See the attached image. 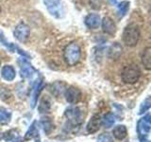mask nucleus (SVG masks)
Masks as SVG:
<instances>
[{"mask_svg":"<svg viewBox=\"0 0 151 142\" xmlns=\"http://www.w3.org/2000/svg\"><path fill=\"white\" fill-rule=\"evenodd\" d=\"M115 122V117L113 116V114L109 113L107 115L104 116V117L101 120V123L105 128H111Z\"/></svg>","mask_w":151,"mask_h":142,"instance_id":"21","label":"nucleus"},{"mask_svg":"<svg viewBox=\"0 0 151 142\" xmlns=\"http://www.w3.org/2000/svg\"><path fill=\"white\" fill-rule=\"evenodd\" d=\"M12 117V113L6 108L0 107V124H7Z\"/></svg>","mask_w":151,"mask_h":142,"instance_id":"19","label":"nucleus"},{"mask_svg":"<svg viewBox=\"0 0 151 142\" xmlns=\"http://www.w3.org/2000/svg\"><path fill=\"white\" fill-rule=\"evenodd\" d=\"M85 25L91 30L98 28L100 25V16L96 13H90L85 17Z\"/></svg>","mask_w":151,"mask_h":142,"instance_id":"11","label":"nucleus"},{"mask_svg":"<svg viewBox=\"0 0 151 142\" xmlns=\"http://www.w3.org/2000/svg\"><path fill=\"white\" fill-rule=\"evenodd\" d=\"M129 4L130 3L129 1H127V0H124V1L117 4V12L119 17H124L126 15L129 9Z\"/></svg>","mask_w":151,"mask_h":142,"instance_id":"20","label":"nucleus"},{"mask_svg":"<svg viewBox=\"0 0 151 142\" xmlns=\"http://www.w3.org/2000/svg\"><path fill=\"white\" fill-rule=\"evenodd\" d=\"M97 142H113V138L110 134H102L98 136Z\"/></svg>","mask_w":151,"mask_h":142,"instance_id":"26","label":"nucleus"},{"mask_svg":"<svg viewBox=\"0 0 151 142\" xmlns=\"http://www.w3.org/2000/svg\"><path fill=\"white\" fill-rule=\"evenodd\" d=\"M90 5L94 9H99L102 6V0H90Z\"/></svg>","mask_w":151,"mask_h":142,"instance_id":"27","label":"nucleus"},{"mask_svg":"<svg viewBox=\"0 0 151 142\" xmlns=\"http://www.w3.org/2000/svg\"><path fill=\"white\" fill-rule=\"evenodd\" d=\"M44 3L45 5L46 9L48 12L54 15L55 17L60 18L63 13V9H61L60 0H44Z\"/></svg>","mask_w":151,"mask_h":142,"instance_id":"6","label":"nucleus"},{"mask_svg":"<svg viewBox=\"0 0 151 142\" xmlns=\"http://www.w3.org/2000/svg\"><path fill=\"white\" fill-rule=\"evenodd\" d=\"M50 109V101L47 98H44L40 102L39 111L40 113H47Z\"/></svg>","mask_w":151,"mask_h":142,"instance_id":"23","label":"nucleus"},{"mask_svg":"<svg viewBox=\"0 0 151 142\" xmlns=\"http://www.w3.org/2000/svg\"><path fill=\"white\" fill-rule=\"evenodd\" d=\"M112 5H117V0H110Z\"/></svg>","mask_w":151,"mask_h":142,"instance_id":"28","label":"nucleus"},{"mask_svg":"<svg viewBox=\"0 0 151 142\" xmlns=\"http://www.w3.org/2000/svg\"><path fill=\"white\" fill-rule=\"evenodd\" d=\"M37 136H39V129H38V126H37V121H34L30 125L29 129L27 130V134L25 135V139L27 140L32 139Z\"/></svg>","mask_w":151,"mask_h":142,"instance_id":"18","label":"nucleus"},{"mask_svg":"<svg viewBox=\"0 0 151 142\" xmlns=\"http://www.w3.org/2000/svg\"><path fill=\"white\" fill-rule=\"evenodd\" d=\"M2 135H0V138H4L5 140L7 141H18L19 140V135L16 134L15 131H9L4 133V134H1Z\"/></svg>","mask_w":151,"mask_h":142,"instance_id":"22","label":"nucleus"},{"mask_svg":"<svg viewBox=\"0 0 151 142\" xmlns=\"http://www.w3.org/2000/svg\"><path fill=\"white\" fill-rule=\"evenodd\" d=\"M150 106H151V101H150V98L148 97V98H146V99H145L143 103H142V105H141V107H140L139 114H140V115H142V114L145 113V112L147 111L148 109L150 108Z\"/></svg>","mask_w":151,"mask_h":142,"instance_id":"25","label":"nucleus"},{"mask_svg":"<svg viewBox=\"0 0 151 142\" xmlns=\"http://www.w3.org/2000/svg\"><path fill=\"white\" fill-rule=\"evenodd\" d=\"M142 63L146 69L151 68V49L147 46L144 50V53L142 55Z\"/></svg>","mask_w":151,"mask_h":142,"instance_id":"17","label":"nucleus"},{"mask_svg":"<svg viewBox=\"0 0 151 142\" xmlns=\"http://www.w3.org/2000/svg\"><path fill=\"white\" fill-rule=\"evenodd\" d=\"M14 37L16 38L18 41L20 42H26V40L29 36V28H28L26 24L20 23L15 28V30L13 31Z\"/></svg>","mask_w":151,"mask_h":142,"instance_id":"7","label":"nucleus"},{"mask_svg":"<svg viewBox=\"0 0 151 142\" xmlns=\"http://www.w3.org/2000/svg\"><path fill=\"white\" fill-rule=\"evenodd\" d=\"M141 76V71L136 64H129L127 65L122 72V80L126 83H135L138 82Z\"/></svg>","mask_w":151,"mask_h":142,"instance_id":"4","label":"nucleus"},{"mask_svg":"<svg viewBox=\"0 0 151 142\" xmlns=\"http://www.w3.org/2000/svg\"><path fill=\"white\" fill-rule=\"evenodd\" d=\"M80 57H81V49L78 43L72 42L66 46L63 51V58L68 65H76L79 62Z\"/></svg>","mask_w":151,"mask_h":142,"instance_id":"1","label":"nucleus"},{"mask_svg":"<svg viewBox=\"0 0 151 142\" xmlns=\"http://www.w3.org/2000/svg\"><path fill=\"white\" fill-rule=\"evenodd\" d=\"M112 135L118 140H123L127 135V131L125 125H117L112 130Z\"/></svg>","mask_w":151,"mask_h":142,"instance_id":"16","label":"nucleus"},{"mask_svg":"<svg viewBox=\"0 0 151 142\" xmlns=\"http://www.w3.org/2000/svg\"><path fill=\"white\" fill-rule=\"evenodd\" d=\"M140 39V28L136 24L127 25L123 32V40L127 46H135Z\"/></svg>","mask_w":151,"mask_h":142,"instance_id":"2","label":"nucleus"},{"mask_svg":"<svg viewBox=\"0 0 151 142\" xmlns=\"http://www.w3.org/2000/svg\"><path fill=\"white\" fill-rule=\"evenodd\" d=\"M42 127H44V130L46 134H50L51 131L54 129V125H53V122L51 121L50 118H44L42 120Z\"/></svg>","mask_w":151,"mask_h":142,"instance_id":"24","label":"nucleus"},{"mask_svg":"<svg viewBox=\"0 0 151 142\" xmlns=\"http://www.w3.org/2000/svg\"><path fill=\"white\" fill-rule=\"evenodd\" d=\"M36 142H40V141H36Z\"/></svg>","mask_w":151,"mask_h":142,"instance_id":"31","label":"nucleus"},{"mask_svg":"<svg viewBox=\"0 0 151 142\" xmlns=\"http://www.w3.org/2000/svg\"><path fill=\"white\" fill-rule=\"evenodd\" d=\"M65 99L69 103H78L81 99V92L77 87L70 86L65 91Z\"/></svg>","mask_w":151,"mask_h":142,"instance_id":"8","label":"nucleus"},{"mask_svg":"<svg viewBox=\"0 0 151 142\" xmlns=\"http://www.w3.org/2000/svg\"><path fill=\"white\" fill-rule=\"evenodd\" d=\"M101 125V118L99 115H94L91 117V120L88 122L87 125V132L89 134H93L99 130Z\"/></svg>","mask_w":151,"mask_h":142,"instance_id":"12","label":"nucleus"},{"mask_svg":"<svg viewBox=\"0 0 151 142\" xmlns=\"http://www.w3.org/2000/svg\"><path fill=\"white\" fill-rule=\"evenodd\" d=\"M102 28H103V31L107 33V34H110V35H114L115 32H116V26H115V23L113 22L110 17H104L102 19Z\"/></svg>","mask_w":151,"mask_h":142,"instance_id":"10","label":"nucleus"},{"mask_svg":"<svg viewBox=\"0 0 151 142\" xmlns=\"http://www.w3.org/2000/svg\"><path fill=\"white\" fill-rule=\"evenodd\" d=\"M150 127H151V117L148 114L145 117L138 121L137 124V131H138L140 142H150L149 134H150Z\"/></svg>","mask_w":151,"mask_h":142,"instance_id":"3","label":"nucleus"},{"mask_svg":"<svg viewBox=\"0 0 151 142\" xmlns=\"http://www.w3.org/2000/svg\"><path fill=\"white\" fill-rule=\"evenodd\" d=\"M65 117H67L69 124L72 127H77L82 122L83 114L78 107H71L65 111Z\"/></svg>","mask_w":151,"mask_h":142,"instance_id":"5","label":"nucleus"},{"mask_svg":"<svg viewBox=\"0 0 151 142\" xmlns=\"http://www.w3.org/2000/svg\"><path fill=\"white\" fill-rule=\"evenodd\" d=\"M0 13H1V6H0Z\"/></svg>","mask_w":151,"mask_h":142,"instance_id":"29","label":"nucleus"},{"mask_svg":"<svg viewBox=\"0 0 151 142\" xmlns=\"http://www.w3.org/2000/svg\"><path fill=\"white\" fill-rule=\"evenodd\" d=\"M122 46L119 43H113L108 50V56L112 60H117L122 55Z\"/></svg>","mask_w":151,"mask_h":142,"instance_id":"13","label":"nucleus"},{"mask_svg":"<svg viewBox=\"0 0 151 142\" xmlns=\"http://www.w3.org/2000/svg\"><path fill=\"white\" fill-rule=\"evenodd\" d=\"M0 64H1V61H0Z\"/></svg>","mask_w":151,"mask_h":142,"instance_id":"30","label":"nucleus"},{"mask_svg":"<svg viewBox=\"0 0 151 142\" xmlns=\"http://www.w3.org/2000/svg\"><path fill=\"white\" fill-rule=\"evenodd\" d=\"M19 64H20V71L22 77L23 78L32 77V75L35 73V69L28 63V61H27L25 58H22L21 60H19Z\"/></svg>","mask_w":151,"mask_h":142,"instance_id":"9","label":"nucleus"},{"mask_svg":"<svg viewBox=\"0 0 151 142\" xmlns=\"http://www.w3.org/2000/svg\"><path fill=\"white\" fill-rule=\"evenodd\" d=\"M1 76L3 79L8 80V82H12L16 76L15 69H14L12 65H8V64L5 65L3 66V68L1 70Z\"/></svg>","mask_w":151,"mask_h":142,"instance_id":"15","label":"nucleus"},{"mask_svg":"<svg viewBox=\"0 0 151 142\" xmlns=\"http://www.w3.org/2000/svg\"><path fill=\"white\" fill-rule=\"evenodd\" d=\"M42 80H37L36 83L33 85V92H32V96H31V107L34 108L36 103H37V99L38 96H39L40 92L42 91Z\"/></svg>","mask_w":151,"mask_h":142,"instance_id":"14","label":"nucleus"}]
</instances>
